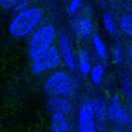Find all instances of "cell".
<instances>
[{
  "instance_id": "6da1fadb",
  "label": "cell",
  "mask_w": 132,
  "mask_h": 132,
  "mask_svg": "<svg viewBox=\"0 0 132 132\" xmlns=\"http://www.w3.org/2000/svg\"><path fill=\"white\" fill-rule=\"evenodd\" d=\"M43 19V10L40 7H29L21 13H17L9 26L10 34L14 37H26L34 30V27Z\"/></svg>"
},
{
  "instance_id": "7a4b0ae2",
  "label": "cell",
  "mask_w": 132,
  "mask_h": 132,
  "mask_svg": "<svg viewBox=\"0 0 132 132\" xmlns=\"http://www.w3.org/2000/svg\"><path fill=\"white\" fill-rule=\"evenodd\" d=\"M55 37H57V31H55V27L51 24H47V26H43L38 30H36L29 43L30 60L34 61L36 58L43 55L48 48H51L54 46Z\"/></svg>"
},
{
  "instance_id": "3957f363",
  "label": "cell",
  "mask_w": 132,
  "mask_h": 132,
  "mask_svg": "<svg viewBox=\"0 0 132 132\" xmlns=\"http://www.w3.org/2000/svg\"><path fill=\"white\" fill-rule=\"evenodd\" d=\"M44 91L48 97H72L77 91V82L68 72L55 71L46 81Z\"/></svg>"
},
{
  "instance_id": "277c9868",
  "label": "cell",
  "mask_w": 132,
  "mask_h": 132,
  "mask_svg": "<svg viewBox=\"0 0 132 132\" xmlns=\"http://www.w3.org/2000/svg\"><path fill=\"white\" fill-rule=\"evenodd\" d=\"M61 61V53L60 48L55 46H53L51 48H48L43 55H40L38 58H36L31 64V71L34 74H40L47 70H53L55 67L60 65Z\"/></svg>"
},
{
  "instance_id": "5b68a950",
  "label": "cell",
  "mask_w": 132,
  "mask_h": 132,
  "mask_svg": "<svg viewBox=\"0 0 132 132\" xmlns=\"http://www.w3.org/2000/svg\"><path fill=\"white\" fill-rule=\"evenodd\" d=\"M78 129L80 132H95V114L92 102H84L78 114Z\"/></svg>"
},
{
  "instance_id": "8992f818",
  "label": "cell",
  "mask_w": 132,
  "mask_h": 132,
  "mask_svg": "<svg viewBox=\"0 0 132 132\" xmlns=\"http://www.w3.org/2000/svg\"><path fill=\"white\" fill-rule=\"evenodd\" d=\"M108 118L114 125H118V126H123V125H128L129 123V118L126 115L125 109H123V106L118 97H114L111 100V102H109Z\"/></svg>"
},
{
  "instance_id": "52a82bcc",
  "label": "cell",
  "mask_w": 132,
  "mask_h": 132,
  "mask_svg": "<svg viewBox=\"0 0 132 132\" xmlns=\"http://www.w3.org/2000/svg\"><path fill=\"white\" fill-rule=\"evenodd\" d=\"M58 48H60L61 57L65 61L67 67L74 71V70L77 68V61H75L74 53H72L71 44H70V37L64 30H61L60 34H58Z\"/></svg>"
},
{
  "instance_id": "ba28073f",
  "label": "cell",
  "mask_w": 132,
  "mask_h": 132,
  "mask_svg": "<svg viewBox=\"0 0 132 132\" xmlns=\"http://www.w3.org/2000/svg\"><path fill=\"white\" fill-rule=\"evenodd\" d=\"M46 106L48 109V112L51 114H70L72 109V104L70 102L68 98H64V97H50L46 102Z\"/></svg>"
},
{
  "instance_id": "9c48e42d",
  "label": "cell",
  "mask_w": 132,
  "mask_h": 132,
  "mask_svg": "<svg viewBox=\"0 0 132 132\" xmlns=\"http://www.w3.org/2000/svg\"><path fill=\"white\" fill-rule=\"evenodd\" d=\"M74 31L77 34V37L80 38H87L89 36H94V26H92V21L88 17H80L74 21Z\"/></svg>"
},
{
  "instance_id": "30bf717a",
  "label": "cell",
  "mask_w": 132,
  "mask_h": 132,
  "mask_svg": "<svg viewBox=\"0 0 132 132\" xmlns=\"http://www.w3.org/2000/svg\"><path fill=\"white\" fill-rule=\"evenodd\" d=\"M51 131L53 132H68V121L65 114H53L51 115Z\"/></svg>"
},
{
  "instance_id": "8fae6325",
  "label": "cell",
  "mask_w": 132,
  "mask_h": 132,
  "mask_svg": "<svg viewBox=\"0 0 132 132\" xmlns=\"http://www.w3.org/2000/svg\"><path fill=\"white\" fill-rule=\"evenodd\" d=\"M92 46L95 48V53L100 57V60L102 61L104 64L108 63V50H106V46L104 43V40L101 38L100 34H94L92 36Z\"/></svg>"
},
{
  "instance_id": "7c38bea8",
  "label": "cell",
  "mask_w": 132,
  "mask_h": 132,
  "mask_svg": "<svg viewBox=\"0 0 132 132\" xmlns=\"http://www.w3.org/2000/svg\"><path fill=\"white\" fill-rule=\"evenodd\" d=\"M77 68L80 70V72L82 75H88L91 72L92 67H91V61H89V57L87 54L85 50H81L78 53V57H77Z\"/></svg>"
},
{
  "instance_id": "4fadbf2b",
  "label": "cell",
  "mask_w": 132,
  "mask_h": 132,
  "mask_svg": "<svg viewBox=\"0 0 132 132\" xmlns=\"http://www.w3.org/2000/svg\"><path fill=\"white\" fill-rule=\"evenodd\" d=\"M92 106H94V114H95V119L102 125L104 121L106 118V114H108V109H106L105 104H104L102 100L97 98V100L92 101Z\"/></svg>"
},
{
  "instance_id": "5bb4252c",
  "label": "cell",
  "mask_w": 132,
  "mask_h": 132,
  "mask_svg": "<svg viewBox=\"0 0 132 132\" xmlns=\"http://www.w3.org/2000/svg\"><path fill=\"white\" fill-rule=\"evenodd\" d=\"M119 26L125 34H128L129 37H132V13L123 14L119 20Z\"/></svg>"
},
{
  "instance_id": "9a60e30c",
  "label": "cell",
  "mask_w": 132,
  "mask_h": 132,
  "mask_svg": "<svg viewBox=\"0 0 132 132\" xmlns=\"http://www.w3.org/2000/svg\"><path fill=\"white\" fill-rule=\"evenodd\" d=\"M89 77H91L92 82H94L95 85H98V84L101 82V80H102V77H104V65H101V64L94 65L91 70V72H89Z\"/></svg>"
},
{
  "instance_id": "2e32d148",
  "label": "cell",
  "mask_w": 132,
  "mask_h": 132,
  "mask_svg": "<svg viewBox=\"0 0 132 132\" xmlns=\"http://www.w3.org/2000/svg\"><path fill=\"white\" fill-rule=\"evenodd\" d=\"M102 21H104V27L109 34H115V21L111 13H104L102 14Z\"/></svg>"
},
{
  "instance_id": "e0dca14e",
  "label": "cell",
  "mask_w": 132,
  "mask_h": 132,
  "mask_svg": "<svg viewBox=\"0 0 132 132\" xmlns=\"http://www.w3.org/2000/svg\"><path fill=\"white\" fill-rule=\"evenodd\" d=\"M112 58H114V63L117 65H119L122 63V50H121L119 46H114V48H112Z\"/></svg>"
},
{
  "instance_id": "ac0fdd59",
  "label": "cell",
  "mask_w": 132,
  "mask_h": 132,
  "mask_svg": "<svg viewBox=\"0 0 132 132\" xmlns=\"http://www.w3.org/2000/svg\"><path fill=\"white\" fill-rule=\"evenodd\" d=\"M82 4V0H71V3H70V7H68V13L70 14H75L78 12V9L81 7Z\"/></svg>"
},
{
  "instance_id": "d6986e66",
  "label": "cell",
  "mask_w": 132,
  "mask_h": 132,
  "mask_svg": "<svg viewBox=\"0 0 132 132\" xmlns=\"http://www.w3.org/2000/svg\"><path fill=\"white\" fill-rule=\"evenodd\" d=\"M19 2L20 0H0V6L4 10H10V9H14Z\"/></svg>"
},
{
  "instance_id": "ffe728a7",
  "label": "cell",
  "mask_w": 132,
  "mask_h": 132,
  "mask_svg": "<svg viewBox=\"0 0 132 132\" xmlns=\"http://www.w3.org/2000/svg\"><path fill=\"white\" fill-rule=\"evenodd\" d=\"M27 9H29V0H20L14 7V10L17 13H21V12H24V10H27Z\"/></svg>"
},
{
  "instance_id": "44dd1931",
  "label": "cell",
  "mask_w": 132,
  "mask_h": 132,
  "mask_svg": "<svg viewBox=\"0 0 132 132\" xmlns=\"http://www.w3.org/2000/svg\"><path fill=\"white\" fill-rule=\"evenodd\" d=\"M128 57L131 58V61H132V44L128 46Z\"/></svg>"
},
{
  "instance_id": "7402d4cb",
  "label": "cell",
  "mask_w": 132,
  "mask_h": 132,
  "mask_svg": "<svg viewBox=\"0 0 132 132\" xmlns=\"http://www.w3.org/2000/svg\"><path fill=\"white\" fill-rule=\"evenodd\" d=\"M112 132H123V131H122V129H121V128H118V129H114V131H112Z\"/></svg>"
},
{
  "instance_id": "603a6c76",
  "label": "cell",
  "mask_w": 132,
  "mask_h": 132,
  "mask_svg": "<svg viewBox=\"0 0 132 132\" xmlns=\"http://www.w3.org/2000/svg\"><path fill=\"white\" fill-rule=\"evenodd\" d=\"M51 132H53V131H51Z\"/></svg>"
}]
</instances>
